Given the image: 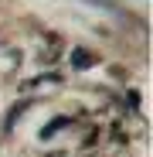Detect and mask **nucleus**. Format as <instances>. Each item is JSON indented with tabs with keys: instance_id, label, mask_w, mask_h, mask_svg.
I'll list each match as a JSON object with an SVG mask.
<instances>
[{
	"instance_id": "1",
	"label": "nucleus",
	"mask_w": 153,
	"mask_h": 157,
	"mask_svg": "<svg viewBox=\"0 0 153 157\" xmlns=\"http://www.w3.org/2000/svg\"><path fill=\"white\" fill-rule=\"evenodd\" d=\"M65 126H68V120H65V116H58V120H51V126H44V130H41V137L48 140V137H55V130H65Z\"/></svg>"
},
{
	"instance_id": "2",
	"label": "nucleus",
	"mask_w": 153,
	"mask_h": 157,
	"mask_svg": "<svg viewBox=\"0 0 153 157\" xmlns=\"http://www.w3.org/2000/svg\"><path fill=\"white\" fill-rule=\"evenodd\" d=\"M89 62H92V55H89V51H82V48L71 55V65H75V68H82V65H89Z\"/></svg>"
}]
</instances>
